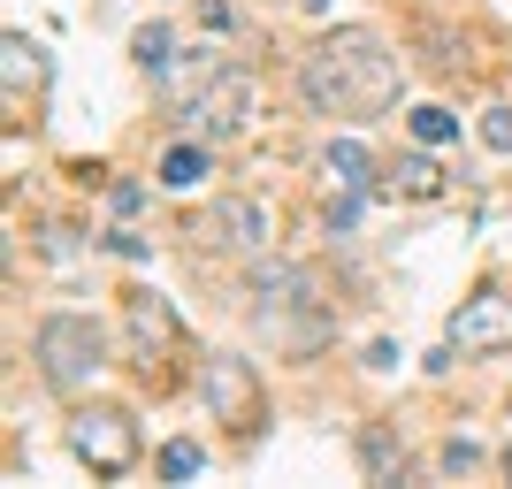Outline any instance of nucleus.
I'll return each instance as SVG.
<instances>
[{
	"label": "nucleus",
	"instance_id": "f8f14e48",
	"mask_svg": "<svg viewBox=\"0 0 512 489\" xmlns=\"http://www.w3.org/2000/svg\"><path fill=\"white\" fill-rule=\"evenodd\" d=\"M390 176H398V192H413V199H436V192H444V169H436L428 153H406Z\"/></svg>",
	"mask_w": 512,
	"mask_h": 489
},
{
	"label": "nucleus",
	"instance_id": "a211bd4d",
	"mask_svg": "<svg viewBox=\"0 0 512 489\" xmlns=\"http://www.w3.org/2000/svg\"><path fill=\"white\" fill-rule=\"evenodd\" d=\"M474 459H482V451H474V444H467V436H451V444H444V467H451V474H467V467H474Z\"/></svg>",
	"mask_w": 512,
	"mask_h": 489
},
{
	"label": "nucleus",
	"instance_id": "f03ea898",
	"mask_svg": "<svg viewBox=\"0 0 512 489\" xmlns=\"http://www.w3.org/2000/svg\"><path fill=\"white\" fill-rule=\"evenodd\" d=\"M253 337L276 344V352H314L329 337V314H321V276L299 260H276L253 276Z\"/></svg>",
	"mask_w": 512,
	"mask_h": 489
},
{
	"label": "nucleus",
	"instance_id": "423d86ee",
	"mask_svg": "<svg viewBox=\"0 0 512 489\" xmlns=\"http://www.w3.org/2000/svg\"><path fill=\"white\" fill-rule=\"evenodd\" d=\"M69 451L92 474H123L138 459V421L115 413V405H85V413H69Z\"/></svg>",
	"mask_w": 512,
	"mask_h": 489
},
{
	"label": "nucleus",
	"instance_id": "0eeeda50",
	"mask_svg": "<svg viewBox=\"0 0 512 489\" xmlns=\"http://www.w3.org/2000/svg\"><path fill=\"white\" fill-rule=\"evenodd\" d=\"M444 352H512V291H474L451 314Z\"/></svg>",
	"mask_w": 512,
	"mask_h": 489
},
{
	"label": "nucleus",
	"instance_id": "9b49d317",
	"mask_svg": "<svg viewBox=\"0 0 512 489\" xmlns=\"http://www.w3.org/2000/svg\"><path fill=\"white\" fill-rule=\"evenodd\" d=\"M199 176H207V146H199V138H184V146L161 153V184H169V192H192Z\"/></svg>",
	"mask_w": 512,
	"mask_h": 489
},
{
	"label": "nucleus",
	"instance_id": "1a4fd4ad",
	"mask_svg": "<svg viewBox=\"0 0 512 489\" xmlns=\"http://www.w3.org/2000/svg\"><path fill=\"white\" fill-rule=\"evenodd\" d=\"M123 321H130V352H138L146 367L176 344V314H169V298H153V291H130L123 298Z\"/></svg>",
	"mask_w": 512,
	"mask_h": 489
},
{
	"label": "nucleus",
	"instance_id": "4468645a",
	"mask_svg": "<svg viewBox=\"0 0 512 489\" xmlns=\"http://www.w3.org/2000/svg\"><path fill=\"white\" fill-rule=\"evenodd\" d=\"M413 138H421V146H451V138H459V115H451V107H413Z\"/></svg>",
	"mask_w": 512,
	"mask_h": 489
},
{
	"label": "nucleus",
	"instance_id": "dca6fc26",
	"mask_svg": "<svg viewBox=\"0 0 512 489\" xmlns=\"http://www.w3.org/2000/svg\"><path fill=\"white\" fill-rule=\"evenodd\" d=\"M130 46H138V62H146L153 77H169V31H161V23H146V31H138Z\"/></svg>",
	"mask_w": 512,
	"mask_h": 489
},
{
	"label": "nucleus",
	"instance_id": "ddd939ff",
	"mask_svg": "<svg viewBox=\"0 0 512 489\" xmlns=\"http://www.w3.org/2000/svg\"><path fill=\"white\" fill-rule=\"evenodd\" d=\"M321 169L337 176L344 192H360V184H367V153L352 146V138H344V146H329V153H321Z\"/></svg>",
	"mask_w": 512,
	"mask_h": 489
},
{
	"label": "nucleus",
	"instance_id": "6e6552de",
	"mask_svg": "<svg viewBox=\"0 0 512 489\" xmlns=\"http://www.w3.org/2000/svg\"><path fill=\"white\" fill-rule=\"evenodd\" d=\"M199 398L214 405V421H253V413H260V383H253V367H245V360H222V352L199 367Z\"/></svg>",
	"mask_w": 512,
	"mask_h": 489
},
{
	"label": "nucleus",
	"instance_id": "7ed1b4c3",
	"mask_svg": "<svg viewBox=\"0 0 512 489\" xmlns=\"http://www.w3.org/2000/svg\"><path fill=\"white\" fill-rule=\"evenodd\" d=\"M31 360H39V375L54 390H85L107 367V329L92 314H46L39 337H31Z\"/></svg>",
	"mask_w": 512,
	"mask_h": 489
},
{
	"label": "nucleus",
	"instance_id": "9d476101",
	"mask_svg": "<svg viewBox=\"0 0 512 489\" xmlns=\"http://www.w3.org/2000/svg\"><path fill=\"white\" fill-rule=\"evenodd\" d=\"M0 54H8V62H0V69H8V100H23V92L46 77V62H39L46 46H39V39H23V31H8V39H0Z\"/></svg>",
	"mask_w": 512,
	"mask_h": 489
},
{
	"label": "nucleus",
	"instance_id": "20e7f679",
	"mask_svg": "<svg viewBox=\"0 0 512 489\" xmlns=\"http://www.w3.org/2000/svg\"><path fill=\"white\" fill-rule=\"evenodd\" d=\"M245 115H253V77H245V69H230V62H214L207 77L176 100V123L192 130V138H214V146H222V138H237V130H245Z\"/></svg>",
	"mask_w": 512,
	"mask_h": 489
},
{
	"label": "nucleus",
	"instance_id": "f257e3e1",
	"mask_svg": "<svg viewBox=\"0 0 512 489\" xmlns=\"http://www.w3.org/2000/svg\"><path fill=\"white\" fill-rule=\"evenodd\" d=\"M299 92L314 115H337V123H375L398 107L406 92V69H398V46L367 23H344L299 62Z\"/></svg>",
	"mask_w": 512,
	"mask_h": 489
},
{
	"label": "nucleus",
	"instance_id": "39448f33",
	"mask_svg": "<svg viewBox=\"0 0 512 489\" xmlns=\"http://www.w3.org/2000/svg\"><path fill=\"white\" fill-rule=\"evenodd\" d=\"M184 237L214 260H260V245H268V207H260V199H214L207 214H192Z\"/></svg>",
	"mask_w": 512,
	"mask_h": 489
},
{
	"label": "nucleus",
	"instance_id": "f3484780",
	"mask_svg": "<svg viewBox=\"0 0 512 489\" xmlns=\"http://www.w3.org/2000/svg\"><path fill=\"white\" fill-rule=\"evenodd\" d=\"M161 474H169V482H192L199 474V444H169L161 451Z\"/></svg>",
	"mask_w": 512,
	"mask_h": 489
},
{
	"label": "nucleus",
	"instance_id": "2eb2a0df",
	"mask_svg": "<svg viewBox=\"0 0 512 489\" xmlns=\"http://www.w3.org/2000/svg\"><path fill=\"white\" fill-rule=\"evenodd\" d=\"M482 146H490V153H512V100L482 107Z\"/></svg>",
	"mask_w": 512,
	"mask_h": 489
}]
</instances>
